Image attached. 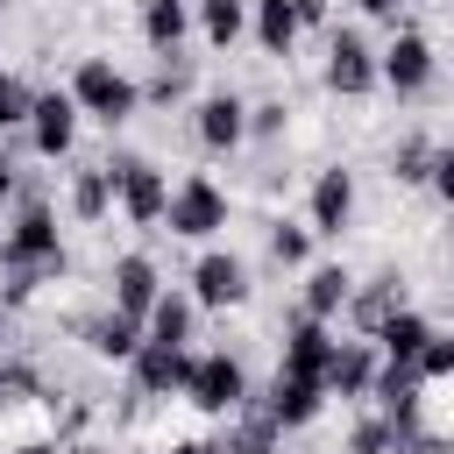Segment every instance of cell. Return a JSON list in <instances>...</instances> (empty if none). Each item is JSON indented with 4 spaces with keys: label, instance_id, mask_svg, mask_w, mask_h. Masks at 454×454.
Masks as SVG:
<instances>
[{
    "label": "cell",
    "instance_id": "cell-14",
    "mask_svg": "<svg viewBox=\"0 0 454 454\" xmlns=\"http://www.w3.org/2000/svg\"><path fill=\"white\" fill-rule=\"evenodd\" d=\"M192 128H199V142L220 156V149H234V142L248 135V106H241L234 92H206V99H199V114H192Z\"/></svg>",
    "mask_w": 454,
    "mask_h": 454
},
{
    "label": "cell",
    "instance_id": "cell-26",
    "mask_svg": "<svg viewBox=\"0 0 454 454\" xmlns=\"http://www.w3.org/2000/svg\"><path fill=\"white\" fill-rule=\"evenodd\" d=\"M106 206H114L106 163H85V170L71 177V213H78V220H106Z\"/></svg>",
    "mask_w": 454,
    "mask_h": 454
},
{
    "label": "cell",
    "instance_id": "cell-41",
    "mask_svg": "<svg viewBox=\"0 0 454 454\" xmlns=\"http://www.w3.org/2000/svg\"><path fill=\"white\" fill-rule=\"evenodd\" d=\"M170 7H184V0H170Z\"/></svg>",
    "mask_w": 454,
    "mask_h": 454
},
{
    "label": "cell",
    "instance_id": "cell-31",
    "mask_svg": "<svg viewBox=\"0 0 454 454\" xmlns=\"http://www.w3.org/2000/svg\"><path fill=\"white\" fill-rule=\"evenodd\" d=\"M28 106H35V92H28L14 71H0V135H7V128H21V121H28Z\"/></svg>",
    "mask_w": 454,
    "mask_h": 454
},
{
    "label": "cell",
    "instance_id": "cell-37",
    "mask_svg": "<svg viewBox=\"0 0 454 454\" xmlns=\"http://www.w3.org/2000/svg\"><path fill=\"white\" fill-rule=\"evenodd\" d=\"M7 454H57V440H14Z\"/></svg>",
    "mask_w": 454,
    "mask_h": 454
},
{
    "label": "cell",
    "instance_id": "cell-21",
    "mask_svg": "<svg viewBox=\"0 0 454 454\" xmlns=\"http://www.w3.org/2000/svg\"><path fill=\"white\" fill-rule=\"evenodd\" d=\"M348 291H355V277H348L340 262H326V270H312V277H305V305H298V312L326 326V319H333V312L348 305Z\"/></svg>",
    "mask_w": 454,
    "mask_h": 454
},
{
    "label": "cell",
    "instance_id": "cell-11",
    "mask_svg": "<svg viewBox=\"0 0 454 454\" xmlns=\"http://www.w3.org/2000/svg\"><path fill=\"white\" fill-rule=\"evenodd\" d=\"M71 135H78V106H71V92H35V106H28V142H35V156H64L71 149Z\"/></svg>",
    "mask_w": 454,
    "mask_h": 454
},
{
    "label": "cell",
    "instance_id": "cell-12",
    "mask_svg": "<svg viewBox=\"0 0 454 454\" xmlns=\"http://www.w3.org/2000/svg\"><path fill=\"white\" fill-rule=\"evenodd\" d=\"M348 213H355V170H319V184H312V241H340V227H348Z\"/></svg>",
    "mask_w": 454,
    "mask_h": 454
},
{
    "label": "cell",
    "instance_id": "cell-18",
    "mask_svg": "<svg viewBox=\"0 0 454 454\" xmlns=\"http://www.w3.org/2000/svg\"><path fill=\"white\" fill-rule=\"evenodd\" d=\"M319 404H326V390H319V383H305V376H277V383H270V397H262V411H270V426H277V433L312 426V419H319Z\"/></svg>",
    "mask_w": 454,
    "mask_h": 454
},
{
    "label": "cell",
    "instance_id": "cell-22",
    "mask_svg": "<svg viewBox=\"0 0 454 454\" xmlns=\"http://www.w3.org/2000/svg\"><path fill=\"white\" fill-rule=\"evenodd\" d=\"M142 340L184 348V340H192V298H177V291H156V305H149V319H142Z\"/></svg>",
    "mask_w": 454,
    "mask_h": 454
},
{
    "label": "cell",
    "instance_id": "cell-43",
    "mask_svg": "<svg viewBox=\"0 0 454 454\" xmlns=\"http://www.w3.org/2000/svg\"><path fill=\"white\" fill-rule=\"evenodd\" d=\"M0 7H7V0H0Z\"/></svg>",
    "mask_w": 454,
    "mask_h": 454
},
{
    "label": "cell",
    "instance_id": "cell-39",
    "mask_svg": "<svg viewBox=\"0 0 454 454\" xmlns=\"http://www.w3.org/2000/svg\"><path fill=\"white\" fill-rule=\"evenodd\" d=\"M355 7H362V14H397L404 0H355Z\"/></svg>",
    "mask_w": 454,
    "mask_h": 454
},
{
    "label": "cell",
    "instance_id": "cell-5",
    "mask_svg": "<svg viewBox=\"0 0 454 454\" xmlns=\"http://www.w3.org/2000/svg\"><path fill=\"white\" fill-rule=\"evenodd\" d=\"M106 184H114V199H121V213H128L135 227H156V220H163L170 184H163V170H156L149 156H121V163H106Z\"/></svg>",
    "mask_w": 454,
    "mask_h": 454
},
{
    "label": "cell",
    "instance_id": "cell-29",
    "mask_svg": "<svg viewBox=\"0 0 454 454\" xmlns=\"http://www.w3.org/2000/svg\"><path fill=\"white\" fill-rule=\"evenodd\" d=\"M411 369H419V383H433V390H440V383L454 376V340H447V333H433V340L419 348V362H411Z\"/></svg>",
    "mask_w": 454,
    "mask_h": 454
},
{
    "label": "cell",
    "instance_id": "cell-9",
    "mask_svg": "<svg viewBox=\"0 0 454 454\" xmlns=\"http://www.w3.org/2000/svg\"><path fill=\"white\" fill-rule=\"evenodd\" d=\"M128 362H135V397H170L192 376V348H163V340H142Z\"/></svg>",
    "mask_w": 454,
    "mask_h": 454
},
{
    "label": "cell",
    "instance_id": "cell-2",
    "mask_svg": "<svg viewBox=\"0 0 454 454\" xmlns=\"http://www.w3.org/2000/svg\"><path fill=\"white\" fill-rule=\"evenodd\" d=\"M71 106H78V114H92V121H106V128H121V121L142 106V85H135L121 64L85 57V64L71 71Z\"/></svg>",
    "mask_w": 454,
    "mask_h": 454
},
{
    "label": "cell",
    "instance_id": "cell-38",
    "mask_svg": "<svg viewBox=\"0 0 454 454\" xmlns=\"http://www.w3.org/2000/svg\"><path fill=\"white\" fill-rule=\"evenodd\" d=\"M14 192V156H7V142H0V199Z\"/></svg>",
    "mask_w": 454,
    "mask_h": 454
},
{
    "label": "cell",
    "instance_id": "cell-13",
    "mask_svg": "<svg viewBox=\"0 0 454 454\" xmlns=\"http://www.w3.org/2000/svg\"><path fill=\"white\" fill-rule=\"evenodd\" d=\"M433 333H440V326H433L426 312H411V305H404V312H390V319L369 333V348H376V362H397V369H411V362H419V348H426Z\"/></svg>",
    "mask_w": 454,
    "mask_h": 454
},
{
    "label": "cell",
    "instance_id": "cell-4",
    "mask_svg": "<svg viewBox=\"0 0 454 454\" xmlns=\"http://www.w3.org/2000/svg\"><path fill=\"white\" fill-rule=\"evenodd\" d=\"M163 220H170V234H184V241H206V234H220L227 227V192L213 184V177H184L170 199H163Z\"/></svg>",
    "mask_w": 454,
    "mask_h": 454
},
{
    "label": "cell",
    "instance_id": "cell-20",
    "mask_svg": "<svg viewBox=\"0 0 454 454\" xmlns=\"http://www.w3.org/2000/svg\"><path fill=\"white\" fill-rule=\"evenodd\" d=\"M227 419H234V433L220 440V454H284V447H277V426H270V411H262L255 397H248L241 411H227Z\"/></svg>",
    "mask_w": 454,
    "mask_h": 454
},
{
    "label": "cell",
    "instance_id": "cell-25",
    "mask_svg": "<svg viewBox=\"0 0 454 454\" xmlns=\"http://www.w3.org/2000/svg\"><path fill=\"white\" fill-rule=\"evenodd\" d=\"M433 163H440V142H433V135H404L397 156H390V177H397V184H426Z\"/></svg>",
    "mask_w": 454,
    "mask_h": 454
},
{
    "label": "cell",
    "instance_id": "cell-10",
    "mask_svg": "<svg viewBox=\"0 0 454 454\" xmlns=\"http://www.w3.org/2000/svg\"><path fill=\"white\" fill-rule=\"evenodd\" d=\"M369 383H376V348L369 340H333L326 369H319V390L326 397H369Z\"/></svg>",
    "mask_w": 454,
    "mask_h": 454
},
{
    "label": "cell",
    "instance_id": "cell-33",
    "mask_svg": "<svg viewBox=\"0 0 454 454\" xmlns=\"http://www.w3.org/2000/svg\"><path fill=\"white\" fill-rule=\"evenodd\" d=\"M348 454H390V426H383V419H362V426L348 433Z\"/></svg>",
    "mask_w": 454,
    "mask_h": 454
},
{
    "label": "cell",
    "instance_id": "cell-40",
    "mask_svg": "<svg viewBox=\"0 0 454 454\" xmlns=\"http://www.w3.org/2000/svg\"><path fill=\"white\" fill-rule=\"evenodd\" d=\"M57 454H106V447H92V440H78V447H57Z\"/></svg>",
    "mask_w": 454,
    "mask_h": 454
},
{
    "label": "cell",
    "instance_id": "cell-35",
    "mask_svg": "<svg viewBox=\"0 0 454 454\" xmlns=\"http://www.w3.org/2000/svg\"><path fill=\"white\" fill-rule=\"evenodd\" d=\"M291 14H298V28H326L333 21V0H291Z\"/></svg>",
    "mask_w": 454,
    "mask_h": 454
},
{
    "label": "cell",
    "instance_id": "cell-19",
    "mask_svg": "<svg viewBox=\"0 0 454 454\" xmlns=\"http://www.w3.org/2000/svg\"><path fill=\"white\" fill-rule=\"evenodd\" d=\"M78 333H85V348H92V355H106V362H128V355L142 348V326H135L128 312H99V319H85Z\"/></svg>",
    "mask_w": 454,
    "mask_h": 454
},
{
    "label": "cell",
    "instance_id": "cell-17",
    "mask_svg": "<svg viewBox=\"0 0 454 454\" xmlns=\"http://www.w3.org/2000/svg\"><path fill=\"white\" fill-rule=\"evenodd\" d=\"M326 348H333V333L319 326V319H291L284 326V369L277 376H305V383H319V369H326Z\"/></svg>",
    "mask_w": 454,
    "mask_h": 454
},
{
    "label": "cell",
    "instance_id": "cell-32",
    "mask_svg": "<svg viewBox=\"0 0 454 454\" xmlns=\"http://www.w3.org/2000/svg\"><path fill=\"white\" fill-rule=\"evenodd\" d=\"M184 85H192V64H184V57H177V64H170V57H163V71H156V78H149V99H156V106H170V99H177V92H184Z\"/></svg>",
    "mask_w": 454,
    "mask_h": 454
},
{
    "label": "cell",
    "instance_id": "cell-30",
    "mask_svg": "<svg viewBox=\"0 0 454 454\" xmlns=\"http://www.w3.org/2000/svg\"><path fill=\"white\" fill-rule=\"evenodd\" d=\"M270 255H277L284 270H298V262L312 255V234H305V227H291V220H277V227H270Z\"/></svg>",
    "mask_w": 454,
    "mask_h": 454
},
{
    "label": "cell",
    "instance_id": "cell-24",
    "mask_svg": "<svg viewBox=\"0 0 454 454\" xmlns=\"http://www.w3.org/2000/svg\"><path fill=\"white\" fill-rule=\"evenodd\" d=\"M142 43H149L156 57H177V43H184V7L149 0V7H142Z\"/></svg>",
    "mask_w": 454,
    "mask_h": 454
},
{
    "label": "cell",
    "instance_id": "cell-27",
    "mask_svg": "<svg viewBox=\"0 0 454 454\" xmlns=\"http://www.w3.org/2000/svg\"><path fill=\"white\" fill-rule=\"evenodd\" d=\"M199 28L213 50H227L241 28H248V0H199Z\"/></svg>",
    "mask_w": 454,
    "mask_h": 454
},
{
    "label": "cell",
    "instance_id": "cell-8",
    "mask_svg": "<svg viewBox=\"0 0 454 454\" xmlns=\"http://www.w3.org/2000/svg\"><path fill=\"white\" fill-rule=\"evenodd\" d=\"M326 85H333L340 99H362V92L376 85V57H369V43H362L355 28H333V35H326Z\"/></svg>",
    "mask_w": 454,
    "mask_h": 454
},
{
    "label": "cell",
    "instance_id": "cell-16",
    "mask_svg": "<svg viewBox=\"0 0 454 454\" xmlns=\"http://www.w3.org/2000/svg\"><path fill=\"white\" fill-rule=\"evenodd\" d=\"M404 305H411V298H404V277H397V270H383V277H369L362 291H348V305H340V312H348L362 333H376V326H383L390 312H404Z\"/></svg>",
    "mask_w": 454,
    "mask_h": 454
},
{
    "label": "cell",
    "instance_id": "cell-34",
    "mask_svg": "<svg viewBox=\"0 0 454 454\" xmlns=\"http://www.w3.org/2000/svg\"><path fill=\"white\" fill-rule=\"evenodd\" d=\"M248 135H284V99H262V106H248Z\"/></svg>",
    "mask_w": 454,
    "mask_h": 454
},
{
    "label": "cell",
    "instance_id": "cell-28",
    "mask_svg": "<svg viewBox=\"0 0 454 454\" xmlns=\"http://www.w3.org/2000/svg\"><path fill=\"white\" fill-rule=\"evenodd\" d=\"M35 397H43L35 369H21V362H0V411H21V404H35Z\"/></svg>",
    "mask_w": 454,
    "mask_h": 454
},
{
    "label": "cell",
    "instance_id": "cell-36",
    "mask_svg": "<svg viewBox=\"0 0 454 454\" xmlns=\"http://www.w3.org/2000/svg\"><path fill=\"white\" fill-rule=\"evenodd\" d=\"M163 454H220V447H213V440H170Z\"/></svg>",
    "mask_w": 454,
    "mask_h": 454
},
{
    "label": "cell",
    "instance_id": "cell-6",
    "mask_svg": "<svg viewBox=\"0 0 454 454\" xmlns=\"http://www.w3.org/2000/svg\"><path fill=\"white\" fill-rule=\"evenodd\" d=\"M376 78H383L397 99H419V92L433 85V43H426L419 28H404V35H397V43L376 57Z\"/></svg>",
    "mask_w": 454,
    "mask_h": 454
},
{
    "label": "cell",
    "instance_id": "cell-23",
    "mask_svg": "<svg viewBox=\"0 0 454 454\" xmlns=\"http://www.w3.org/2000/svg\"><path fill=\"white\" fill-rule=\"evenodd\" d=\"M248 28H255V43H262L270 57H291V43H298L291 0H255V7H248Z\"/></svg>",
    "mask_w": 454,
    "mask_h": 454
},
{
    "label": "cell",
    "instance_id": "cell-15",
    "mask_svg": "<svg viewBox=\"0 0 454 454\" xmlns=\"http://www.w3.org/2000/svg\"><path fill=\"white\" fill-rule=\"evenodd\" d=\"M156 291H163V277H156V262H149V255H121V262H114V312H128L135 326L149 319Z\"/></svg>",
    "mask_w": 454,
    "mask_h": 454
},
{
    "label": "cell",
    "instance_id": "cell-1",
    "mask_svg": "<svg viewBox=\"0 0 454 454\" xmlns=\"http://www.w3.org/2000/svg\"><path fill=\"white\" fill-rule=\"evenodd\" d=\"M0 277H7V298H28L35 284L64 277V241H57V220L43 199H21V213L0 241Z\"/></svg>",
    "mask_w": 454,
    "mask_h": 454
},
{
    "label": "cell",
    "instance_id": "cell-7",
    "mask_svg": "<svg viewBox=\"0 0 454 454\" xmlns=\"http://www.w3.org/2000/svg\"><path fill=\"white\" fill-rule=\"evenodd\" d=\"M241 298H248V262L227 255V248H206V255L192 262V305L227 312V305H241Z\"/></svg>",
    "mask_w": 454,
    "mask_h": 454
},
{
    "label": "cell",
    "instance_id": "cell-42",
    "mask_svg": "<svg viewBox=\"0 0 454 454\" xmlns=\"http://www.w3.org/2000/svg\"><path fill=\"white\" fill-rule=\"evenodd\" d=\"M0 454H7V447H0Z\"/></svg>",
    "mask_w": 454,
    "mask_h": 454
},
{
    "label": "cell",
    "instance_id": "cell-3",
    "mask_svg": "<svg viewBox=\"0 0 454 454\" xmlns=\"http://www.w3.org/2000/svg\"><path fill=\"white\" fill-rule=\"evenodd\" d=\"M184 404H199L206 419H227L248 404V369L234 355H192V376H184Z\"/></svg>",
    "mask_w": 454,
    "mask_h": 454
}]
</instances>
